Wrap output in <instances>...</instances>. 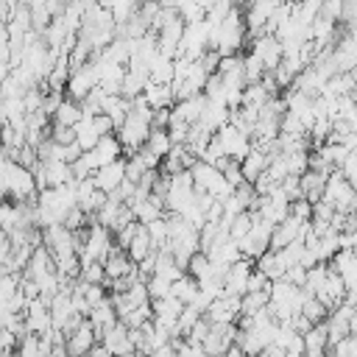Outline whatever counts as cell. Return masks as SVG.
I'll return each instance as SVG.
<instances>
[{"label": "cell", "mask_w": 357, "mask_h": 357, "mask_svg": "<svg viewBox=\"0 0 357 357\" xmlns=\"http://www.w3.org/2000/svg\"><path fill=\"white\" fill-rule=\"evenodd\" d=\"M321 201H326L337 215H349V212H354V187L340 176V170H332L329 176H326V187H324V198Z\"/></svg>", "instance_id": "obj_1"}, {"label": "cell", "mask_w": 357, "mask_h": 357, "mask_svg": "<svg viewBox=\"0 0 357 357\" xmlns=\"http://www.w3.org/2000/svg\"><path fill=\"white\" fill-rule=\"evenodd\" d=\"M81 159H84L86 170L95 173V170H100L103 165H112V162L126 159V156H123V145H120V139H117L114 134H106V137L98 139V145H95L89 153H81Z\"/></svg>", "instance_id": "obj_2"}, {"label": "cell", "mask_w": 357, "mask_h": 357, "mask_svg": "<svg viewBox=\"0 0 357 357\" xmlns=\"http://www.w3.org/2000/svg\"><path fill=\"white\" fill-rule=\"evenodd\" d=\"M95 86H98V70H95L92 61H86L84 67L70 70V78H67V86H64V98L81 103Z\"/></svg>", "instance_id": "obj_3"}, {"label": "cell", "mask_w": 357, "mask_h": 357, "mask_svg": "<svg viewBox=\"0 0 357 357\" xmlns=\"http://www.w3.org/2000/svg\"><path fill=\"white\" fill-rule=\"evenodd\" d=\"M215 139H218V145L223 148V156L231 159V162H243V159L251 153V137L243 134V131H237V128L229 126V123L215 134Z\"/></svg>", "instance_id": "obj_4"}, {"label": "cell", "mask_w": 357, "mask_h": 357, "mask_svg": "<svg viewBox=\"0 0 357 357\" xmlns=\"http://www.w3.org/2000/svg\"><path fill=\"white\" fill-rule=\"evenodd\" d=\"M248 53H254L259 61H262V67H265V73H273L279 64H282V45L276 42V36H257V39H251L248 42Z\"/></svg>", "instance_id": "obj_5"}, {"label": "cell", "mask_w": 357, "mask_h": 357, "mask_svg": "<svg viewBox=\"0 0 357 357\" xmlns=\"http://www.w3.org/2000/svg\"><path fill=\"white\" fill-rule=\"evenodd\" d=\"M100 346L109 351V357H134V343L128 337V329L117 321L112 329H106L100 337Z\"/></svg>", "instance_id": "obj_6"}, {"label": "cell", "mask_w": 357, "mask_h": 357, "mask_svg": "<svg viewBox=\"0 0 357 357\" xmlns=\"http://www.w3.org/2000/svg\"><path fill=\"white\" fill-rule=\"evenodd\" d=\"M251 271H254V262H248V259H237V262L226 271V276H223V296H237V298H243V296H245V284H248Z\"/></svg>", "instance_id": "obj_7"}, {"label": "cell", "mask_w": 357, "mask_h": 357, "mask_svg": "<svg viewBox=\"0 0 357 357\" xmlns=\"http://www.w3.org/2000/svg\"><path fill=\"white\" fill-rule=\"evenodd\" d=\"M92 181H95V187H98L100 192L112 195V192L126 181V159H117V162H112V165H103L100 170L92 173Z\"/></svg>", "instance_id": "obj_8"}, {"label": "cell", "mask_w": 357, "mask_h": 357, "mask_svg": "<svg viewBox=\"0 0 357 357\" xmlns=\"http://www.w3.org/2000/svg\"><path fill=\"white\" fill-rule=\"evenodd\" d=\"M47 273H56V262H53V257H50V251L45 245H36L31 259H28V265H25V271H22V276L36 282V279H42Z\"/></svg>", "instance_id": "obj_9"}, {"label": "cell", "mask_w": 357, "mask_h": 357, "mask_svg": "<svg viewBox=\"0 0 357 357\" xmlns=\"http://www.w3.org/2000/svg\"><path fill=\"white\" fill-rule=\"evenodd\" d=\"M134 262L128 259V254L126 251H120L117 245L112 248V254L106 257V262H103V273H106V282H117V279H126V276H131L134 273Z\"/></svg>", "instance_id": "obj_10"}, {"label": "cell", "mask_w": 357, "mask_h": 357, "mask_svg": "<svg viewBox=\"0 0 357 357\" xmlns=\"http://www.w3.org/2000/svg\"><path fill=\"white\" fill-rule=\"evenodd\" d=\"M226 123H229V106H226L223 100H206V106H204V114H201L198 126H201V128H206L209 134H218Z\"/></svg>", "instance_id": "obj_11"}, {"label": "cell", "mask_w": 357, "mask_h": 357, "mask_svg": "<svg viewBox=\"0 0 357 357\" xmlns=\"http://www.w3.org/2000/svg\"><path fill=\"white\" fill-rule=\"evenodd\" d=\"M86 321H89V326L95 329L98 337H100L106 329H112V326L117 324V312H114V307H112V298H106V301H100L98 307H92L89 315H86Z\"/></svg>", "instance_id": "obj_12"}, {"label": "cell", "mask_w": 357, "mask_h": 357, "mask_svg": "<svg viewBox=\"0 0 357 357\" xmlns=\"http://www.w3.org/2000/svg\"><path fill=\"white\" fill-rule=\"evenodd\" d=\"M142 100L148 103L151 112H159V109H173L176 98H173V89L170 86H162V84H151L142 89Z\"/></svg>", "instance_id": "obj_13"}, {"label": "cell", "mask_w": 357, "mask_h": 357, "mask_svg": "<svg viewBox=\"0 0 357 357\" xmlns=\"http://www.w3.org/2000/svg\"><path fill=\"white\" fill-rule=\"evenodd\" d=\"M298 187H301V198L310 201V204H318L324 198V187H326V176L324 173H315V170H307L298 176Z\"/></svg>", "instance_id": "obj_14"}, {"label": "cell", "mask_w": 357, "mask_h": 357, "mask_svg": "<svg viewBox=\"0 0 357 357\" xmlns=\"http://www.w3.org/2000/svg\"><path fill=\"white\" fill-rule=\"evenodd\" d=\"M73 131H75V145L81 148V153H89V151L98 145V139H100V134H98L92 117H81Z\"/></svg>", "instance_id": "obj_15"}, {"label": "cell", "mask_w": 357, "mask_h": 357, "mask_svg": "<svg viewBox=\"0 0 357 357\" xmlns=\"http://www.w3.org/2000/svg\"><path fill=\"white\" fill-rule=\"evenodd\" d=\"M268 162H271V159H268V156H265L262 151H257V148H251V153H248V156H245V159L240 162V170H243V178H245L248 184H254V181H257V178H259V176H262V173L268 170Z\"/></svg>", "instance_id": "obj_16"}, {"label": "cell", "mask_w": 357, "mask_h": 357, "mask_svg": "<svg viewBox=\"0 0 357 357\" xmlns=\"http://www.w3.org/2000/svg\"><path fill=\"white\" fill-rule=\"evenodd\" d=\"M254 268L268 279V282H276V279H282L284 276V262H282V257L276 254V251H265L257 262H254Z\"/></svg>", "instance_id": "obj_17"}, {"label": "cell", "mask_w": 357, "mask_h": 357, "mask_svg": "<svg viewBox=\"0 0 357 357\" xmlns=\"http://www.w3.org/2000/svg\"><path fill=\"white\" fill-rule=\"evenodd\" d=\"M151 251H153V245H151V237H148L145 226H137V231H134V237H131V243H128V248H126L128 259H131L134 265H139Z\"/></svg>", "instance_id": "obj_18"}, {"label": "cell", "mask_w": 357, "mask_h": 357, "mask_svg": "<svg viewBox=\"0 0 357 357\" xmlns=\"http://www.w3.org/2000/svg\"><path fill=\"white\" fill-rule=\"evenodd\" d=\"M78 120H81V106H78L75 100H70V98H64V100L59 103V109L53 112V117H50V123L67 126V128H75Z\"/></svg>", "instance_id": "obj_19"}, {"label": "cell", "mask_w": 357, "mask_h": 357, "mask_svg": "<svg viewBox=\"0 0 357 357\" xmlns=\"http://www.w3.org/2000/svg\"><path fill=\"white\" fill-rule=\"evenodd\" d=\"M151 156H156L159 162L170 153V148H173V142H170V137H167V131H159V128H151V134H148V139H145V145H142Z\"/></svg>", "instance_id": "obj_20"}, {"label": "cell", "mask_w": 357, "mask_h": 357, "mask_svg": "<svg viewBox=\"0 0 357 357\" xmlns=\"http://www.w3.org/2000/svg\"><path fill=\"white\" fill-rule=\"evenodd\" d=\"M268 301H271V290H265V293H245L240 298V315L243 318H251V315L262 312L268 307Z\"/></svg>", "instance_id": "obj_21"}, {"label": "cell", "mask_w": 357, "mask_h": 357, "mask_svg": "<svg viewBox=\"0 0 357 357\" xmlns=\"http://www.w3.org/2000/svg\"><path fill=\"white\" fill-rule=\"evenodd\" d=\"M151 84H162V86L173 84V61L170 59H165V56L153 59V64H151Z\"/></svg>", "instance_id": "obj_22"}, {"label": "cell", "mask_w": 357, "mask_h": 357, "mask_svg": "<svg viewBox=\"0 0 357 357\" xmlns=\"http://www.w3.org/2000/svg\"><path fill=\"white\" fill-rule=\"evenodd\" d=\"M170 296H173V298H178V301L187 307V304H192V298L198 296V284H195V282H192V279L184 273L181 279H176V282H173Z\"/></svg>", "instance_id": "obj_23"}, {"label": "cell", "mask_w": 357, "mask_h": 357, "mask_svg": "<svg viewBox=\"0 0 357 357\" xmlns=\"http://www.w3.org/2000/svg\"><path fill=\"white\" fill-rule=\"evenodd\" d=\"M181 310H184V304H181L178 298H173V296L159 298V301H151V312H153L156 318H173V321H178Z\"/></svg>", "instance_id": "obj_24"}, {"label": "cell", "mask_w": 357, "mask_h": 357, "mask_svg": "<svg viewBox=\"0 0 357 357\" xmlns=\"http://www.w3.org/2000/svg\"><path fill=\"white\" fill-rule=\"evenodd\" d=\"M301 337H304V349L307 351H326V321L324 324H315Z\"/></svg>", "instance_id": "obj_25"}, {"label": "cell", "mask_w": 357, "mask_h": 357, "mask_svg": "<svg viewBox=\"0 0 357 357\" xmlns=\"http://www.w3.org/2000/svg\"><path fill=\"white\" fill-rule=\"evenodd\" d=\"M251 226H254V212H240V215L231 218V223H229V237L237 243V240H243V237L251 231Z\"/></svg>", "instance_id": "obj_26"}, {"label": "cell", "mask_w": 357, "mask_h": 357, "mask_svg": "<svg viewBox=\"0 0 357 357\" xmlns=\"http://www.w3.org/2000/svg\"><path fill=\"white\" fill-rule=\"evenodd\" d=\"M301 315L315 326V324H324V321L329 318V310H326L318 298H307V301H304V307H301Z\"/></svg>", "instance_id": "obj_27"}, {"label": "cell", "mask_w": 357, "mask_h": 357, "mask_svg": "<svg viewBox=\"0 0 357 357\" xmlns=\"http://www.w3.org/2000/svg\"><path fill=\"white\" fill-rule=\"evenodd\" d=\"M81 282L86 284H106V273H103V265L100 262H81Z\"/></svg>", "instance_id": "obj_28"}, {"label": "cell", "mask_w": 357, "mask_h": 357, "mask_svg": "<svg viewBox=\"0 0 357 357\" xmlns=\"http://www.w3.org/2000/svg\"><path fill=\"white\" fill-rule=\"evenodd\" d=\"M170 282L165 279V276H151L148 282H145V290H148V298L151 301H159V298H167L170 296Z\"/></svg>", "instance_id": "obj_29"}, {"label": "cell", "mask_w": 357, "mask_h": 357, "mask_svg": "<svg viewBox=\"0 0 357 357\" xmlns=\"http://www.w3.org/2000/svg\"><path fill=\"white\" fill-rule=\"evenodd\" d=\"M17 290H20V276L17 273H3L0 276V304L6 307Z\"/></svg>", "instance_id": "obj_30"}, {"label": "cell", "mask_w": 357, "mask_h": 357, "mask_svg": "<svg viewBox=\"0 0 357 357\" xmlns=\"http://www.w3.org/2000/svg\"><path fill=\"white\" fill-rule=\"evenodd\" d=\"M47 139H53L56 145H73V142H75V131L67 128V126H56V123H50V137H47Z\"/></svg>", "instance_id": "obj_31"}, {"label": "cell", "mask_w": 357, "mask_h": 357, "mask_svg": "<svg viewBox=\"0 0 357 357\" xmlns=\"http://www.w3.org/2000/svg\"><path fill=\"white\" fill-rule=\"evenodd\" d=\"M198 321H201V315H198L192 307H184V310H181V315H178V324H176V326H178V335L184 337V335H187Z\"/></svg>", "instance_id": "obj_32"}, {"label": "cell", "mask_w": 357, "mask_h": 357, "mask_svg": "<svg viewBox=\"0 0 357 357\" xmlns=\"http://www.w3.org/2000/svg\"><path fill=\"white\" fill-rule=\"evenodd\" d=\"M290 215H293L296 220H301V223H310V220H312V204L304 201V198H298V201L290 204Z\"/></svg>", "instance_id": "obj_33"}, {"label": "cell", "mask_w": 357, "mask_h": 357, "mask_svg": "<svg viewBox=\"0 0 357 357\" xmlns=\"http://www.w3.org/2000/svg\"><path fill=\"white\" fill-rule=\"evenodd\" d=\"M265 290H271V282L254 268L251 271V276H248V284H245V293H265Z\"/></svg>", "instance_id": "obj_34"}, {"label": "cell", "mask_w": 357, "mask_h": 357, "mask_svg": "<svg viewBox=\"0 0 357 357\" xmlns=\"http://www.w3.org/2000/svg\"><path fill=\"white\" fill-rule=\"evenodd\" d=\"M332 218H335V209H332L326 201H318V204H312V220H321V223H332Z\"/></svg>", "instance_id": "obj_35"}, {"label": "cell", "mask_w": 357, "mask_h": 357, "mask_svg": "<svg viewBox=\"0 0 357 357\" xmlns=\"http://www.w3.org/2000/svg\"><path fill=\"white\" fill-rule=\"evenodd\" d=\"M257 357H284V349H279V346H265Z\"/></svg>", "instance_id": "obj_36"}, {"label": "cell", "mask_w": 357, "mask_h": 357, "mask_svg": "<svg viewBox=\"0 0 357 357\" xmlns=\"http://www.w3.org/2000/svg\"><path fill=\"white\" fill-rule=\"evenodd\" d=\"M151 357H176V351H173V346L167 343V346H162V349H156Z\"/></svg>", "instance_id": "obj_37"}, {"label": "cell", "mask_w": 357, "mask_h": 357, "mask_svg": "<svg viewBox=\"0 0 357 357\" xmlns=\"http://www.w3.org/2000/svg\"><path fill=\"white\" fill-rule=\"evenodd\" d=\"M304 357H329V354H326V351H307Z\"/></svg>", "instance_id": "obj_38"}, {"label": "cell", "mask_w": 357, "mask_h": 357, "mask_svg": "<svg viewBox=\"0 0 357 357\" xmlns=\"http://www.w3.org/2000/svg\"><path fill=\"white\" fill-rule=\"evenodd\" d=\"M243 357H245V354H243Z\"/></svg>", "instance_id": "obj_39"}]
</instances>
